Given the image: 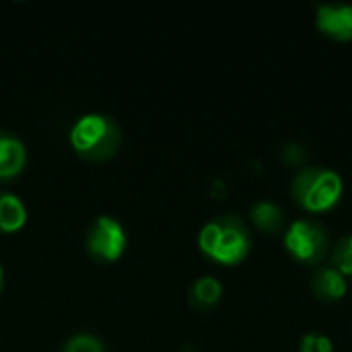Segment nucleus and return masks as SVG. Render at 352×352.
<instances>
[{
    "instance_id": "9d476101",
    "label": "nucleus",
    "mask_w": 352,
    "mask_h": 352,
    "mask_svg": "<svg viewBox=\"0 0 352 352\" xmlns=\"http://www.w3.org/2000/svg\"><path fill=\"white\" fill-rule=\"evenodd\" d=\"M223 295V287L217 278L212 276H202L194 283L192 289V297L200 303V305H212L221 299Z\"/></svg>"
},
{
    "instance_id": "20e7f679",
    "label": "nucleus",
    "mask_w": 352,
    "mask_h": 352,
    "mask_svg": "<svg viewBox=\"0 0 352 352\" xmlns=\"http://www.w3.org/2000/svg\"><path fill=\"white\" fill-rule=\"evenodd\" d=\"M285 245L295 258L303 262H316L324 254L326 235L318 225L309 221H295L285 235Z\"/></svg>"
},
{
    "instance_id": "9b49d317",
    "label": "nucleus",
    "mask_w": 352,
    "mask_h": 352,
    "mask_svg": "<svg viewBox=\"0 0 352 352\" xmlns=\"http://www.w3.org/2000/svg\"><path fill=\"white\" fill-rule=\"evenodd\" d=\"M252 217L256 221V225L264 231H274L278 229L280 221H283V214L278 210L276 204L272 202H258L254 208H252Z\"/></svg>"
},
{
    "instance_id": "6e6552de",
    "label": "nucleus",
    "mask_w": 352,
    "mask_h": 352,
    "mask_svg": "<svg viewBox=\"0 0 352 352\" xmlns=\"http://www.w3.org/2000/svg\"><path fill=\"white\" fill-rule=\"evenodd\" d=\"M27 221V208L16 194H0V231L12 233L19 231Z\"/></svg>"
},
{
    "instance_id": "423d86ee",
    "label": "nucleus",
    "mask_w": 352,
    "mask_h": 352,
    "mask_svg": "<svg viewBox=\"0 0 352 352\" xmlns=\"http://www.w3.org/2000/svg\"><path fill=\"white\" fill-rule=\"evenodd\" d=\"M318 27L338 39H352V6L322 4L318 8Z\"/></svg>"
},
{
    "instance_id": "1a4fd4ad",
    "label": "nucleus",
    "mask_w": 352,
    "mask_h": 352,
    "mask_svg": "<svg viewBox=\"0 0 352 352\" xmlns=\"http://www.w3.org/2000/svg\"><path fill=\"white\" fill-rule=\"evenodd\" d=\"M316 291L328 299H342L346 295V280L338 270L326 268L316 276Z\"/></svg>"
},
{
    "instance_id": "4468645a",
    "label": "nucleus",
    "mask_w": 352,
    "mask_h": 352,
    "mask_svg": "<svg viewBox=\"0 0 352 352\" xmlns=\"http://www.w3.org/2000/svg\"><path fill=\"white\" fill-rule=\"evenodd\" d=\"M334 264L338 266L340 274H352V235L346 237L334 252Z\"/></svg>"
},
{
    "instance_id": "f8f14e48",
    "label": "nucleus",
    "mask_w": 352,
    "mask_h": 352,
    "mask_svg": "<svg viewBox=\"0 0 352 352\" xmlns=\"http://www.w3.org/2000/svg\"><path fill=\"white\" fill-rule=\"evenodd\" d=\"M62 352H103V344L99 338L91 334H74L66 344Z\"/></svg>"
},
{
    "instance_id": "f3484780",
    "label": "nucleus",
    "mask_w": 352,
    "mask_h": 352,
    "mask_svg": "<svg viewBox=\"0 0 352 352\" xmlns=\"http://www.w3.org/2000/svg\"><path fill=\"white\" fill-rule=\"evenodd\" d=\"M2 278H4V272H2V266H0V291H2Z\"/></svg>"
},
{
    "instance_id": "dca6fc26",
    "label": "nucleus",
    "mask_w": 352,
    "mask_h": 352,
    "mask_svg": "<svg viewBox=\"0 0 352 352\" xmlns=\"http://www.w3.org/2000/svg\"><path fill=\"white\" fill-rule=\"evenodd\" d=\"M316 351L332 352V342H330V338H326V336H318V338H316Z\"/></svg>"
},
{
    "instance_id": "ddd939ff",
    "label": "nucleus",
    "mask_w": 352,
    "mask_h": 352,
    "mask_svg": "<svg viewBox=\"0 0 352 352\" xmlns=\"http://www.w3.org/2000/svg\"><path fill=\"white\" fill-rule=\"evenodd\" d=\"M221 233H223V225L221 223H208L202 227L200 231V237H198V243H200V250L206 254V256H212L217 245H219V239H221Z\"/></svg>"
},
{
    "instance_id": "0eeeda50",
    "label": "nucleus",
    "mask_w": 352,
    "mask_h": 352,
    "mask_svg": "<svg viewBox=\"0 0 352 352\" xmlns=\"http://www.w3.org/2000/svg\"><path fill=\"white\" fill-rule=\"evenodd\" d=\"M27 161L25 144L10 132L0 130V177L16 175Z\"/></svg>"
},
{
    "instance_id": "7ed1b4c3",
    "label": "nucleus",
    "mask_w": 352,
    "mask_h": 352,
    "mask_svg": "<svg viewBox=\"0 0 352 352\" xmlns=\"http://www.w3.org/2000/svg\"><path fill=\"white\" fill-rule=\"evenodd\" d=\"M126 241L128 239H126L124 227L116 219L103 214L93 223L89 237H87V248L93 256L105 262H113L124 254Z\"/></svg>"
},
{
    "instance_id": "2eb2a0df",
    "label": "nucleus",
    "mask_w": 352,
    "mask_h": 352,
    "mask_svg": "<svg viewBox=\"0 0 352 352\" xmlns=\"http://www.w3.org/2000/svg\"><path fill=\"white\" fill-rule=\"evenodd\" d=\"M316 334H307V336H303V340H301V352H318L316 351Z\"/></svg>"
},
{
    "instance_id": "f03ea898",
    "label": "nucleus",
    "mask_w": 352,
    "mask_h": 352,
    "mask_svg": "<svg viewBox=\"0 0 352 352\" xmlns=\"http://www.w3.org/2000/svg\"><path fill=\"white\" fill-rule=\"evenodd\" d=\"M297 200L307 210H326L334 206L342 194V179L332 169H305L293 184Z\"/></svg>"
},
{
    "instance_id": "39448f33",
    "label": "nucleus",
    "mask_w": 352,
    "mask_h": 352,
    "mask_svg": "<svg viewBox=\"0 0 352 352\" xmlns=\"http://www.w3.org/2000/svg\"><path fill=\"white\" fill-rule=\"evenodd\" d=\"M221 225H223V233L210 258H214L221 264H235L248 254V248H250L248 235L237 225H229V223H221Z\"/></svg>"
},
{
    "instance_id": "f257e3e1",
    "label": "nucleus",
    "mask_w": 352,
    "mask_h": 352,
    "mask_svg": "<svg viewBox=\"0 0 352 352\" xmlns=\"http://www.w3.org/2000/svg\"><path fill=\"white\" fill-rule=\"evenodd\" d=\"M118 126L101 113H85L70 128V144L87 159H105L118 146Z\"/></svg>"
}]
</instances>
